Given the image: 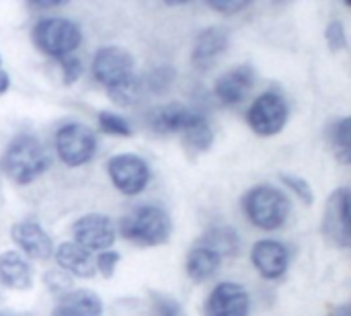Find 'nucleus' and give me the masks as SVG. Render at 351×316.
I'll return each mask as SVG.
<instances>
[{"instance_id":"nucleus-1","label":"nucleus","mask_w":351,"mask_h":316,"mask_svg":"<svg viewBox=\"0 0 351 316\" xmlns=\"http://www.w3.org/2000/svg\"><path fill=\"white\" fill-rule=\"evenodd\" d=\"M49 162L47 148L33 134L14 136L0 156L2 173L16 185H29L39 179L49 169Z\"/></svg>"},{"instance_id":"nucleus-2","label":"nucleus","mask_w":351,"mask_h":316,"mask_svg":"<svg viewBox=\"0 0 351 316\" xmlns=\"http://www.w3.org/2000/svg\"><path fill=\"white\" fill-rule=\"evenodd\" d=\"M243 212L255 228L274 232L288 222L292 204L284 191L274 185L261 183L243 195Z\"/></svg>"},{"instance_id":"nucleus-3","label":"nucleus","mask_w":351,"mask_h":316,"mask_svg":"<svg viewBox=\"0 0 351 316\" xmlns=\"http://www.w3.org/2000/svg\"><path fill=\"white\" fill-rule=\"evenodd\" d=\"M119 232L125 241L138 247H158L171 239L173 222L162 208L146 204L123 216Z\"/></svg>"},{"instance_id":"nucleus-4","label":"nucleus","mask_w":351,"mask_h":316,"mask_svg":"<svg viewBox=\"0 0 351 316\" xmlns=\"http://www.w3.org/2000/svg\"><path fill=\"white\" fill-rule=\"evenodd\" d=\"M31 39L41 53L62 60L66 56H74V51L80 47L82 29L78 23L66 16H43L33 25Z\"/></svg>"},{"instance_id":"nucleus-5","label":"nucleus","mask_w":351,"mask_h":316,"mask_svg":"<svg viewBox=\"0 0 351 316\" xmlns=\"http://www.w3.org/2000/svg\"><path fill=\"white\" fill-rule=\"evenodd\" d=\"M56 154L66 167H82L90 162L97 154V136L84 123H66L56 132L53 138Z\"/></svg>"},{"instance_id":"nucleus-6","label":"nucleus","mask_w":351,"mask_h":316,"mask_svg":"<svg viewBox=\"0 0 351 316\" xmlns=\"http://www.w3.org/2000/svg\"><path fill=\"white\" fill-rule=\"evenodd\" d=\"M90 72L95 76V80L109 90H115L119 86H123L125 82H130L136 74H134V58L128 49L119 47V45H103L97 49L93 64H90Z\"/></svg>"},{"instance_id":"nucleus-7","label":"nucleus","mask_w":351,"mask_h":316,"mask_svg":"<svg viewBox=\"0 0 351 316\" xmlns=\"http://www.w3.org/2000/svg\"><path fill=\"white\" fill-rule=\"evenodd\" d=\"M288 117H290L288 103L276 90H265L263 95H259L247 111L249 127L253 130V134L261 138L278 136L286 127Z\"/></svg>"},{"instance_id":"nucleus-8","label":"nucleus","mask_w":351,"mask_h":316,"mask_svg":"<svg viewBox=\"0 0 351 316\" xmlns=\"http://www.w3.org/2000/svg\"><path fill=\"white\" fill-rule=\"evenodd\" d=\"M107 175L113 187L123 195H140L150 183V167L148 162L132 152L115 154L107 160Z\"/></svg>"},{"instance_id":"nucleus-9","label":"nucleus","mask_w":351,"mask_h":316,"mask_svg":"<svg viewBox=\"0 0 351 316\" xmlns=\"http://www.w3.org/2000/svg\"><path fill=\"white\" fill-rule=\"evenodd\" d=\"M350 189L339 187L335 189L327 204H325V214H323V236L327 239L329 245L348 249L351 245V224H350Z\"/></svg>"},{"instance_id":"nucleus-10","label":"nucleus","mask_w":351,"mask_h":316,"mask_svg":"<svg viewBox=\"0 0 351 316\" xmlns=\"http://www.w3.org/2000/svg\"><path fill=\"white\" fill-rule=\"evenodd\" d=\"M72 236L74 243L86 249L88 253H103V251H111V247L115 245L117 228L113 226L111 218L95 212L78 218L72 224Z\"/></svg>"},{"instance_id":"nucleus-11","label":"nucleus","mask_w":351,"mask_h":316,"mask_svg":"<svg viewBox=\"0 0 351 316\" xmlns=\"http://www.w3.org/2000/svg\"><path fill=\"white\" fill-rule=\"evenodd\" d=\"M251 296L234 282H220L204 304V316H249Z\"/></svg>"},{"instance_id":"nucleus-12","label":"nucleus","mask_w":351,"mask_h":316,"mask_svg":"<svg viewBox=\"0 0 351 316\" xmlns=\"http://www.w3.org/2000/svg\"><path fill=\"white\" fill-rule=\"evenodd\" d=\"M251 263L263 280H280L288 274L290 251L284 243L274 239L257 241L251 249Z\"/></svg>"},{"instance_id":"nucleus-13","label":"nucleus","mask_w":351,"mask_h":316,"mask_svg":"<svg viewBox=\"0 0 351 316\" xmlns=\"http://www.w3.org/2000/svg\"><path fill=\"white\" fill-rule=\"evenodd\" d=\"M10 239L29 259L47 261V259L53 257L56 247H53L51 236L47 234V230L41 224H37L33 220L16 222L10 228Z\"/></svg>"},{"instance_id":"nucleus-14","label":"nucleus","mask_w":351,"mask_h":316,"mask_svg":"<svg viewBox=\"0 0 351 316\" xmlns=\"http://www.w3.org/2000/svg\"><path fill=\"white\" fill-rule=\"evenodd\" d=\"M255 80H257V74L255 70L249 66V64H241L237 68H230L226 70L214 84V95L216 99L226 105V107H232V105H239L243 103L249 93L253 90L255 86Z\"/></svg>"},{"instance_id":"nucleus-15","label":"nucleus","mask_w":351,"mask_h":316,"mask_svg":"<svg viewBox=\"0 0 351 316\" xmlns=\"http://www.w3.org/2000/svg\"><path fill=\"white\" fill-rule=\"evenodd\" d=\"M199 111H193L191 107H185L181 103H167L160 107H154L146 121L148 127L156 134H183L195 119Z\"/></svg>"},{"instance_id":"nucleus-16","label":"nucleus","mask_w":351,"mask_h":316,"mask_svg":"<svg viewBox=\"0 0 351 316\" xmlns=\"http://www.w3.org/2000/svg\"><path fill=\"white\" fill-rule=\"evenodd\" d=\"M228 45H230V31L226 27L220 25L206 27L195 37L191 62L197 68H210L228 49Z\"/></svg>"},{"instance_id":"nucleus-17","label":"nucleus","mask_w":351,"mask_h":316,"mask_svg":"<svg viewBox=\"0 0 351 316\" xmlns=\"http://www.w3.org/2000/svg\"><path fill=\"white\" fill-rule=\"evenodd\" d=\"M58 269L66 271L70 278H95V261L90 253L82 247H78L74 241H66L56 247L53 251Z\"/></svg>"},{"instance_id":"nucleus-18","label":"nucleus","mask_w":351,"mask_h":316,"mask_svg":"<svg viewBox=\"0 0 351 316\" xmlns=\"http://www.w3.org/2000/svg\"><path fill=\"white\" fill-rule=\"evenodd\" d=\"M0 282L16 292H27L33 288V269L29 261L16 253L6 251L0 255Z\"/></svg>"},{"instance_id":"nucleus-19","label":"nucleus","mask_w":351,"mask_h":316,"mask_svg":"<svg viewBox=\"0 0 351 316\" xmlns=\"http://www.w3.org/2000/svg\"><path fill=\"white\" fill-rule=\"evenodd\" d=\"M51 316H103V302L90 290H72L58 298Z\"/></svg>"},{"instance_id":"nucleus-20","label":"nucleus","mask_w":351,"mask_h":316,"mask_svg":"<svg viewBox=\"0 0 351 316\" xmlns=\"http://www.w3.org/2000/svg\"><path fill=\"white\" fill-rule=\"evenodd\" d=\"M220 267H222V257L199 245L193 247L185 259V271L195 284L212 280L220 271Z\"/></svg>"},{"instance_id":"nucleus-21","label":"nucleus","mask_w":351,"mask_h":316,"mask_svg":"<svg viewBox=\"0 0 351 316\" xmlns=\"http://www.w3.org/2000/svg\"><path fill=\"white\" fill-rule=\"evenodd\" d=\"M199 247H206L220 257H234L241 251V236L230 226H212L202 234Z\"/></svg>"},{"instance_id":"nucleus-22","label":"nucleus","mask_w":351,"mask_h":316,"mask_svg":"<svg viewBox=\"0 0 351 316\" xmlns=\"http://www.w3.org/2000/svg\"><path fill=\"white\" fill-rule=\"evenodd\" d=\"M181 140H183V146L193 154H202V152L212 148L214 132H212V125H210V121L206 119L204 113H199L197 119L181 134Z\"/></svg>"},{"instance_id":"nucleus-23","label":"nucleus","mask_w":351,"mask_h":316,"mask_svg":"<svg viewBox=\"0 0 351 316\" xmlns=\"http://www.w3.org/2000/svg\"><path fill=\"white\" fill-rule=\"evenodd\" d=\"M329 144L333 150V156L341 165H350L351 158V119L350 117H339L337 121L331 123L329 130Z\"/></svg>"},{"instance_id":"nucleus-24","label":"nucleus","mask_w":351,"mask_h":316,"mask_svg":"<svg viewBox=\"0 0 351 316\" xmlns=\"http://www.w3.org/2000/svg\"><path fill=\"white\" fill-rule=\"evenodd\" d=\"M175 78H177V72L173 66H156L152 70H148L140 82H142V88L144 93H152V95H165L173 84H175Z\"/></svg>"},{"instance_id":"nucleus-25","label":"nucleus","mask_w":351,"mask_h":316,"mask_svg":"<svg viewBox=\"0 0 351 316\" xmlns=\"http://www.w3.org/2000/svg\"><path fill=\"white\" fill-rule=\"evenodd\" d=\"M99 127H101V132H105L109 136H121V138L132 136V125L128 123V119L113 111L99 113Z\"/></svg>"},{"instance_id":"nucleus-26","label":"nucleus","mask_w":351,"mask_h":316,"mask_svg":"<svg viewBox=\"0 0 351 316\" xmlns=\"http://www.w3.org/2000/svg\"><path fill=\"white\" fill-rule=\"evenodd\" d=\"M142 93H144L142 82H140L138 76H134V78H132L130 82H125L123 86H119V88H115V90H109V97H111L113 103L123 105V107H130V105H134V103L140 101Z\"/></svg>"},{"instance_id":"nucleus-27","label":"nucleus","mask_w":351,"mask_h":316,"mask_svg":"<svg viewBox=\"0 0 351 316\" xmlns=\"http://www.w3.org/2000/svg\"><path fill=\"white\" fill-rule=\"evenodd\" d=\"M150 316H185V313L175 298H171L167 294L152 292L150 294Z\"/></svg>"},{"instance_id":"nucleus-28","label":"nucleus","mask_w":351,"mask_h":316,"mask_svg":"<svg viewBox=\"0 0 351 316\" xmlns=\"http://www.w3.org/2000/svg\"><path fill=\"white\" fill-rule=\"evenodd\" d=\"M43 284H45V288L51 292V294H56L58 298H62V296H66L68 292H72L74 290V286H72V278L66 274V271H62V269H49V271H45V276H43Z\"/></svg>"},{"instance_id":"nucleus-29","label":"nucleus","mask_w":351,"mask_h":316,"mask_svg":"<svg viewBox=\"0 0 351 316\" xmlns=\"http://www.w3.org/2000/svg\"><path fill=\"white\" fill-rule=\"evenodd\" d=\"M280 181H282L296 197H300L306 206H313L315 193H313V187L308 185L306 179L298 177V175H292V173H280Z\"/></svg>"},{"instance_id":"nucleus-30","label":"nucleus","mask_w":351,"mask_h":316,"mask_svg":"<svg viewBox=\"0 0 351 316\" xmlns=\"http://www.w3.org/2000/svg\"><path fill=\"white\" fill-rule=\"evenodd\" d=\"M325 39L331 51H341L348 47V33H346V25L339 19L329 21L327 29H325Z\"/></svg>"},{"instance_id":"nucleus-31","label":"nucleus","mask_w":351,"mask_h":316,"mask_svg":"<svg viewBox=\"0 0 351 316\" xmlns=\"http://www.w3.org/2000/svg\"><path fill=\"white\" fill-rule=\"evenodd\" d=\"M119 261H121V255H119L117 251H103V253H99V257L95 259V269H97L105 280H109V278L115 276V269H117Z\"/></svg>"},{"instance_id":"nucleus-32","label":"nucleus","mask_w":351,"mask_h":316,"mask_svg":"<svg viewBox=\"0 0 351 316\" xmlns=\"http://www.w3.org/2000/svg\"><path fill=\"white\" fill-rule=\"evenodd\" d=\"M58 62H60L64 84H74L82 76V62L76 56H66V58H62Z\"/></svg>"},{"instance_id":"nucleus-33","label":"nucleus","mask_w":351,"mask_h":316,"mask_svg":"<svg viewBox=\"0 0 351 316\" xmlns=\"http://www.w3.org/2000/svg\"><path fill=\"white\" fill-rule=\"evenodd\" d=\"M208 6L220 14H239V12L247 10L251 6V2H247V0H210Z\"/></svg>"},{"instance_id":"nucleus-34","label":"nucleus","mask_w":351,"mask_h":316,"mask_svg":"<svg viewBox=\"0 0 351 316\" xmlns=\"http://www.w3.org/2000/svg\"><path fill=\"white\" fill-rule=\"evenodd\" d=\"M8 86H10V76L0 68V95H4L8 90Z\"/></svg>"},{"instance_id":"nucleus-35","label":"nucleus","mask_w":351,"mask_h":316,"mask_svg":"<svg viewBox=\"0 0 351 316\" xmlns=\"http://www.w3.org/2000/svg\"><path fill=\"white\" fill-rule=\"evenodd\" d=\"M327 316H350V306L348 304H341V306L333 308Z\"/></svg>"},{"instance_id":"nucleus-36","label":"nucleus","mask_w":351,"mask_h":316,"mask_svg":"<svg viewBox=\"0 0 351 316\" xmlns=\"http://www.w3.org/2000/svg\"><path fill=\"white\" fill-rule=\"evenodd\" d=\"M60 2H33V6L35 8H53V6H58Z\"/></svg>"},{"instance_id":"nucleus-37","label":"nucleus","mask_w":351,"mask_h":316,"mask_svg":"<svg viewBox=\"0 0 351 316\" xmlns=\"http://www.w3.org/2000/svg\"><path fill=\"white\" fill-rule=\"evenodd\" d=\"M0 316H12V315H8V313H0Z\"/></svg>"}]
</instances>
